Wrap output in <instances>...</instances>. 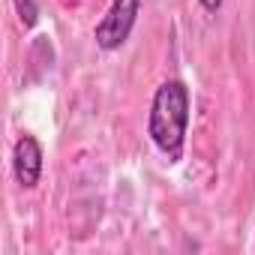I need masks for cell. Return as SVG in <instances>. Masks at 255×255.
<instances>
[{
    "label": "cell",
    "instance_id": "6da1fadb",
    "mask_svg": "<svg viewBox=\"0 0 255 255\" xmlns=\"http://www.w3.org/2000/svg\"><path fill=\"white\" fill-rule=\"evenodd\" d=\"M186 129H189V87L177 78L162 81L150 102L147 135L168 162H177L183 156Z\"/></svg>",
    "mask_w": 255,
    "mask_h": 255
},
{
    "label": "cell",
    "instance_id": "277c9868",
    "mask_svg": "<svg viewBox=\"0 0 255 255\" xmlns=\"http://www.w3.org/2000/svg\"><path fill=\"white\" fill-rule=\"evenodd\" d=\"M15 12H18L21 24H24L27 30H30V27H36V21H39V9H36L33 0H15Z\"/></svg>",
    "mask_w": 255,
    "mask_h": 255
},
{
    "label": "cell",
    "instance_id": "7a4b0ae2",
    "mask_svg": "<svg viewBox=\"0 0 255 255\" xmlns=\"http://www.w3.org/2000/svg\"><path fill=\"white\" fill-rule=\"evenodd\" d=\"M141 12V0H114L108 6V12L102 15V21L93 30V39L102 51H117L126 39H129L135 21Z\"/></svg>",
    "mask_w": 255,
    "mask_h": 255
},
{
    "label": "cell",
    "instance_id": "5b68a950",
    "mask_svg": "<svg viewBox=\"0 0 255 255\" xmlns=\"http://www.w3.org/2000/svg\"><path fill=\"white\" fill-rule=\"evenodd\" d=\"M198 3H201V6H204L207 12H216V9L222 6V0H198Z\"/></svg>",
    "mask_w": 255,
    "mask_h": 255
},
{
    "label": "cell",
    "instance_id": "3957f363",
    "mask_svg": "<svg viewBox=\"0 0 255 255\" xmlns=\"http://www.w3.org/2000/svg\"><path fill=\"white\" fill-rule=\"evenodd\" d=\"M12 171L24 189H33L42 177V144L33 135H21L12 147Z\"/></svg>",
    "mask_w": 255,
    "mask_h": 255
}]
</instances>
